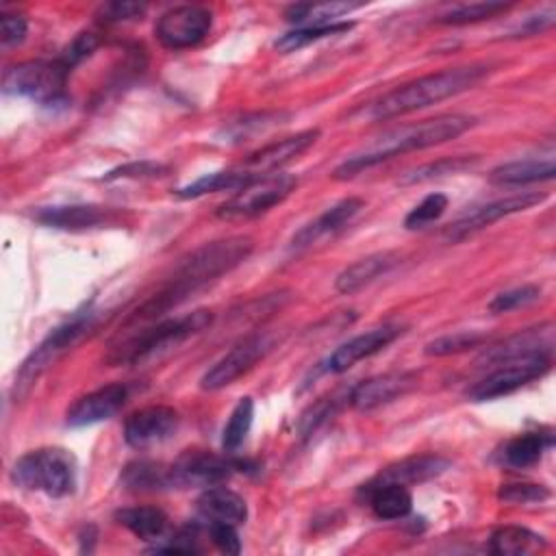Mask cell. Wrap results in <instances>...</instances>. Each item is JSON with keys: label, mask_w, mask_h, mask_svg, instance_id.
Wrapping results in <instances>:
<instances>
[{"label": "cell", "mask_w": 556, "mask_h": 556, "mask_svg": "<svg viewBox=\"0 0 556 556\" xmlns=\"http://www.w3.org/2000/svg\"><path fill=\"white\" fill-rule=\"evenodd\" d=\"M508 9H510V4H504V2H471V4H460V7L452 9V11H447L437 22L439 24H452V26L473 24V22L489 20V17H493L497 13H504Z\"/></svg>", "instance_id": "cell-36"}, {"label": "cell", "mask_w": 556, "mask_h": 556, "mask_svg": "<svg viewBox=\"0 0 556 556\" xmlns=\"http://www.w3.org/2000/svg\"><path fill=\"white\" fill-rule=\"evenodd\" d=\"M473 122L476 119L469 115L450 113V115H439L432 119H421L415 124L393 128V130L384 132L382 137H378V141L367 146L363 152L352 154L339 167H334L332 178L348 180V178H354L356 174H361L363 169H369V167H374L382 161H389L393 156L445 143L450 139L460 137L465 130H469L473 126Z\"/></svg>", "instance_id": "cell-2"}, {"label": "cell", "mask_w": 556, "mask_h": 556, "mask_svg": "<svg viewBox=\"0 0 556 556\" xmlns=\"http://www.w3.org/2000/svg\"><path fill=\"white\" fill-rule=\"evenodd\" d=\"M552 445V437L549 434H539V432H526L519 434L515 439H510L504 447V463L515 467V469H523V467H532L534 463H539V458L543 456L545 447Z\"/></svg>", "instance_id": "cell-32"}, {"label": "cell", "mask_w": 556, "mask_h": 556, "mask_svg": "<svg viewBox=\"0 0 556 556\" xmlns=\"http://www.w3.org/2000/svg\"><path fill=\"white\" fill-rule=\"evenodd\" d=\"M198 513L208 523L222 521L230 526H241L248 519V504L237 491L213 484L206 486V491L198 497Z\"/></svg>", "instance_id": "cell-22"}, {"label": "cell", "mask_w": 556, "mask_h": 556, "mask_svg": "<svg viewBox=\"0 0 556 556\" xmlns=\"http://www.w3.org/2000/svg\"><path fill=\"white\" fill-rule=\"evenodd\" d=\"M128 387L122 382H111L104 384L83 397H78L65 415V424L70 428H83V426H91L104 419H111L113 415H117L124 404L128 402Z\"/></svg>", "instance_id": "cell-15"}, {"label": "cell", "mask_w": 556, "mask_h": 556, "mask_svg": "<svg viewBox=\"0 0 556 556\" xmlns=\"http://www.w3.org/2000/svg\"><path fill=\"white\" fill-rule=\"evenodd\" d=\"M211 11L198 4H180L165 11L156 24L154 35L167 50H185L198 46L211 30Z\"/></svg>", "instance_id": "cell-12"}, {"label": "cell", "mask_w": 556, "mask_h": 556, "mask_svg": "<svg viewBox=\"0 0 556 556\" xmlns=\"http://www.w3.org/2000/svg\"><path fill=\"white\" fill-rule=\"evenodd\" d=\"M146 13V4L139 2H109L100 9L104 22H128L137 20Z\"/></svg>", "instance_id": "cell-46"}, {"label": "cell", "mask_w": 556, "mask_h": 556, "mask_svg": "<svg viewBox=\"0 0 556 556\" xmlns=\"http://www.w3.org/2000/svg\"><path fill=\"white\" fill-rule=\"evenodd\" d=\"M484 334L480 332H456V334H447V337H439L434 341H430L426 345V354L428 356H450V354H458L471 348H478L484 343Z\"/></svg>", "instance_id": "cell-39"}, {"label": "cell", "mask_w": 556, "mask_h": 556, "mask_svg": "<svg viewBox=\"0 0 556 556\" xmlns=\"http://www.w3.org/2000/svg\"><path fill=\"white\" fill-rule=\"evenodd\" d=\"M404 332V328L400 324H382L378 328H371L363 334L352 337L350 341L341 343L326 361V369L332 374H341L348 371L350 367H354L358 361L374 356L376 352L384 350L389 343H393L400 334Z\"/></svg>", "instance_id": "cell-17"}, {"label": "cell", "mask_w": 556, "mask_h": 556, "mask_svg": "<svg viewBox=\"0 0 556 556\" xmlns=\"http://www.w3.org/2000/svg\"><path fill=\"white\" fill-rule=\"evenodd\" d=\"M497 497L508 504H534V502H545L549 497V489L534 482H513V484H502V489L497 491Z\"/></svg>", "instance_id": "cell-41"}, {"label": "cell", "mask_w": 556, "mask_h": 556, "mask_svg": "<svg viewBox=\"0 0 556 556\" xmlns=\"http://www.w3.org/2000/svg\"><path fill=\"white\" fill-rule=\"evenodd\" d=\"M363 7L361 2H302V4H291L285 13V17L293 24L302 26H328L334 24L337 17Z\"/></svg>", "instance_id": "cell-30"}, {"label": "cell", "mask_w": 556, "mask_h": 556, "mask_svg": "<svg viewBox=\"0 0 556 556\" xmlns=\"http://www.w3.org/2000/svg\"><path fill=\"white\" fill-rule=\"evenodd\" d=\"M252 248H254L252 239L243 235L217 239L195 248L185 258H180L169 280L128 317V324L152 321L165 315L167 311L178 306L182 300H187L193 291L202 289L204 285L217 280L219 276L241 265L252 254Z\"/></svg>", "instance_id": "cell-1"}, {"label": "cell", "mask_w": 556, "mask_h": 556, "mask_svg": "<svg viewBox=\"0 0 556 556\" xmlns=\"http://www.w3.org/2000/svg\"><path fill=\"white\" fill-rule=\"evenodd\" d=\"M208 534H211V541L215 543V547L219 552H224V554H239L241 552V541H239V534H237L235 526L213 521V523H208Z\"/></svg>", "instance_id": "cell-45"}, {"label": "cell", "mask_w": 556, "mask_h": 556, "mask_svg": "<svg viewBox=\"0 0 556 556\" xmlns=\"http://www.w3.org/2000/svg\"><path fill=\"white\" fill-rule=\"evenodd\" d=\"M554 17H556V11H554V9H547L545 13L532 15V17H528L523 24H519V28L515 30V35H513V37H530V35H539V33H543V30L552 28Z\"/></svg>", "instance_id": "cell-47"}, {"label": "cell", "mask_w": 556, "mask_h": 556, "mask_svg": "<svg viewBox=\"0 0 556 556\" xmlns=\"http://www.w3.org/2000/svg\"><path fill=\"white\" fill-rule=\"evenodd\" d=\"M122 484L128 491H163L169 489L167 465L135 460L128 463L122 471Z\"/></svg>", "instance_id": "cell-33"}, {"label": "cell", "mask_w": 556, "mask_h": 556, "mask_svg": "<svg viewBox=\"0 0 556 556\" xmlns=\"http://www.w3.org/2000/svg\"><path fill=\"white\" fill-rule=\"evenodd\" d=\"M295 187H298V178L291 174L274 172V174L256 176L248 185H243L239 191H235L232 198H228L224 204H219L215 215L226 222L258 217L261 213L269 211L271 206H276L285 198H289V193Z\"/></svg>", "instance_id": "cell-7"}, {"label": "cell", "mask_w": 556, "mask_h": 556, "mask_svg": "<svg viewBox=\"0 0 556 556\" xmlns=\"http://www.w3.org/2000/svg\"><path fill=\"white\" fill-rule=\"evenodd\" d=\"M117 523L128 528L135 536L143 541H159L167 532V515L156 506H132L115 513Z\"/></svg>", "instance_id": "cell-27"}, {"label": "cell", "mask_w": 556, "mask_h": 556, "mask_svg": "<svg viewBox=\"0 0 556 556\" xmlns=\"http://www.w3.org/2000/svg\"><path fill=\"white\" fill-rule=\"evenodd\" d=\"M289 115L282 113V111H263V113H250V115H243L241 119H235L230 122L228 126L222 128L219 137H224V141L228 143H241L258 132H265L274 126H280L285 124Z\"/></svg>", "instance_id": "cell-31"}, {"label": "cell", "mask_w": 556, "mask_h": 556, "mask_svg": "<svg viewBox=\"0 0 556 556\" xmlns=\"http://www.w3.org/2000/svg\"><path fill=\"white\" fill-rule=\"evenodd\" d=\"M165 172H167V167L161 165V163L135 161V163H126V165H119V167L111 169L109 174L102 176V180H117V178H154V176H163Z\"/></svg>", "instance_id": "cell-43"}, {"label": "cell", "mask_w": 556, "mask_h": 556, "mask_svg": "<svg viewBox=\"0 0 556 556\" xmlns=\"http://www.w3.org/2000/svg\"><path fill=\"white\" fill-rule=\"evenodd\" d=\"M252 419H254V402L252 397H241L237 406L230 410V417L222 432V447L226 454H232L243 445L252 428Z\"/></svg>", "instance_id": "cell-35"}, {"label": "cell", "mask_w": 556, "mask_h": 556, "mask_svg": "<svg viewBox=\"0 0 556 556\" xmlns=\"http://www.w3.org/2000/svg\"><path fill=\"white\" fill-rule=\"evenodd\" d=\"M211 321H213V313L206 308L193 311L185 317L159 321L156 326L139 330L137 334L128 337L124 343L113 348L106 361L119 365V363H141V361L154 358L163 352L174 350L189 337L202 332L206 326H211Z\"/></svg>", "instance_id": "cell-5"}, {"label": "cell", "mask_w": 556, "mask_h": 556, "mask_svg": "<svg viewBox=\"0 0 556 556\" xmlns=\"http://www.w3.org/2000/svg\"><path fill=\"white\" fill-rule=\"evenodd\" d=\"M354 24L352 22H334V24H328V26H300L295 30H289L285 35H280L276 39V50L278 52H295L308 43H315L319 39H326V37H334V35H341V33H348Z\"/></svg>", "instance_id": "cell-34"}, {"label": "cell", "mask_w": 556, "mask_h": 556, "mask_svg": "<svg viewBox=\"0 0 556 556\" xmlns=\"http://www.w3.org/2000/svg\"><path fill=\"white\" fill-rule=\"evenodd\" d=\"M276 341V334L269 330L248 334L204 371V376L200 378V387L206 391H217L232 384L237 378L248 374L258 361H263L274 350Z\"/></svg>", "instance_id": "cell-9"}, {"label": "cell", "mask_w": 556, "mask_h": 556, "mask_svg": "<svg viewBox=\"0 0 556 556\" xmlns=\"http://www.w3.org/2000/svg\"><path fill=\"white\" fill-rule=\"evenodd\" d=\"M93 324L91 311H78L72 319L59 324L48 332V337L24 358L15 374L13 382V397L22 400L33 384L39 380V376L63 354L67 352Z\"/></svg>", "instance_id": "cell-6"}, {"label": "cell", "mask_w": 556, "mask_h": 556, "mask_svg": "<svg viewBox=\"0 0 556 556\" xmlns=\"http://www.w3.org/2000/svg\"><path fill=\"white\" fill-rule=\"evenodd\" d=\"M554 348V326L552 324H543L539 328H528V330H519L510 337H506L504 341L489 345L478 363L484 365H502L508 361H519L526 356H534V354H549Z\"/></svg>", "instance_id": "cell-16"}, {"label": "cell", "mask_w": 556, "mask_h": 556, "mask_svg": "<svg viewBox=\"0 0 556 556\" xmlns=\"http://www.w3.org/2000/svg\"><path fill=\"white\" fill-rule=\"evenodd\" d=\"M96 48H98V37H96L93 33H89V30L78 33V35L67 43V48L63 50V54L59 56V61H61L65 67L72 70L74 65H78L80 61H85Z\"/></svg>", "instance_id": "cell-42"}, {"label": "cell", "mask_w": 556, "mask_h": 556, "mask_svg": "<svg viewBox=\"0 0 556 556\" xmlns=\"http://www.w3.org/2000/svg\"><path fill=\"white\" fill-rule=\"evenodd\" d=\"M539 298H541V289H539L536 285H521V287H515V289H508V291L497 293V295L489 302V311H491L493 315H497V313H508V311L528 306V304L536 302Z\"/></svg>", "instance_id": "cell-40"}, {"label": "cell", "mask_w": 556, "mask_h": 556, "mask_svg": "<svg viewBox=\"0 0 556 556\" xmlns=\"http://www.w3.org/2000/svg\"><path fill=\"white\" fill-rule=\"evenodd\" d=\"M28 24L17 13H2L0 15V43L2 48H13L24 41Z\"/></svg>", "instance_id": "cell-44"}, {"label": "cell", "mask_w": 556, "mask_h": 556, "mask_svg": "<svg viewBox=\"0 0 556 556\" xmlns=\"http://www.w3.org/2000/svg\"><path fill=\"white\" fill-rule=\"evenodd\" d=\"M76 456L65 447H37L20 456L11 469L17 486L50 497H67L76 491Z\"/></svg>", "instance_id": "cell-4"}, {"label": "cell", "mask_w": 556, "mask_h": 556, "mask_svg": "<svg viewBox=\"0 0 556 556\" xmlns=\"http://www.w3.org/2000/svg\"><path fill=\"white\" fill-rule=\"evenodd\" d=\"M450 467V460L439 456V454H419V456H408L402 458L389 467H384L374 482L369 484H387V482H395V484H419V482H428L437 476H441L445 469Z\"/></svg>", "instance_id": "cell-21"}, {"label": "cell", "mask_w": 556, "mask_h": 556, "mask_svg": "<svg viewBox=\"0 0 556 556\" xmlns=\"http://www.w3.org/2000/svg\"><path fill=\"white\" fill-rule=\"evenodd\" d=\"M476 159H469V156H452V159H439L434 163H426L417 169H413L410 174H406L402 178L404 185H413V182H424V180H430V178H439V176H445V174H456L465 167H469Z\"/></svg>", "instance_id": "cell-38"}, {"label": "cell", "mask_w": 556, "mask_h": 556, "mask_svg": "<svg viewBox=\"0 0 556 556\" xmlns=\"http://www.w3.org/2000/svg\"><path fill=\"white\" fill-rule=\"evenodd\" d=\"M365 206L363 198H343L337 204L328 206L321 215H317L313 222L304 224L291 239V248L293 250H302L308 248L313 243H317L324 237L334 235L337 230H341L361 208Z\"/></svg>", "instance_id": "cell-20"}, {"label": "cell", "mask_w": 556, "mask_h": 556, "mask_svg": "<svg viewBox=\"0 0 556 556\" xmlns=\"http://www.w3.org/2000/svg\"><path fill=\"white\" fill-rule=\"evenodd\" d=\"M545 200V193L539 191H523V193H515V195H506L500 200H493L489 204L476 206L473 211L465 213L463 217H458L454 224L447 226L445 230V239L447 241H460L491 224H495L497 219L519 213V211H528L536 204H541Z\"/></svg>", "instance_id": "cell-13"}, {"label": "cell", "mask_w": 556, "mask_h": 556, "mask_svg": "<svg viewBox=\"0 0 556 556\" xmlns=\"http://www.w3.org/2000/svg\"><path fill=\"white\" fill-rule=\"evenodd\" d=\"M543 547L545 539L523 526H502L491 534V552L497 556H526Z\"/></svg>", "instance_id": "cell-28"}, {"label": "cell", "mask_w": 556, "mask_h": 556, "mask_svg": "<svg viewBox=\"0 0 556 556\" xmlns=\"http://www.w3.org/2000/svg\"><path fill=\"white\" fill-rule=\"evenodd\" d=\"M39 224L61 230H83L93 228L106 222L109 211L96 204H63V206H43L33 215Z\"/></svg>", "instance_id": "cell-23"}, {"label": "cell", "mask_w": 556, "mask_h": 556, "mask_svg": "<svg viewBox=\"0 0 556 556\" xmlns=\"http://www.w3.org/2000/svg\"><path fill=\"white\" fill-rule=\"evenodd\" d=\"M319 137L317 128H308L302 132H295L291 137H285L280 141L267 143L261 150L252 152L241 165L239 169L256 174V176H265V174H274L276 169H280L282 165L291 163L293 159H298L302 152H306Z\"/></svg>", "instance_id": "cell-18"}, {"label": "cell", "mask_w": 556, "mask_h": 556, "mask_svg": "<svg viewBox=\"0 0 556 556\" xmlns=\"http://www.w3.org/2000/svg\"><path fill=\"white\" fill-rule=\"evenodd\" d=\"M70 76L59 59L54 61H24L9 67L2 76V87L7 93L24 96L41 104H52L63 98V89Z\"/></svg>", "instance_id": "cell-8"}, {"label": "cell", "mask_w": 556, "mask_h": 556, "mask_svg": "<svg viewBox=\"0 0 556 556\" xmlns=\"http://www.w3.org/2000/svg\"><path fill=\"white\" fill-rule=\"evenodd\" d=\"M245 460H228L211 452H185L172 465H167L169 489L213 486L230 478L235 469H243Z\"/></svg>", "instance_id": "cell-11"}, {"label": "cell", "mask_w": 556, "mask_h": 556, "mask_svg": "<svg viewBox=\"0 0 556 556\" xmlns=\"http://www.w3.org/2000/svg\"><path fill=\"white\" fill-rule=\"evenodd\" d=\"M447 208V195L443 193H430L426 195L415 208L408 211V215L404 217V226L408 230H417V228H424L432 222H437Z\"/></svg>", "instance_id": "cell-37"}, {"label": "cell", "mask_w": 556, "mask_h": 556, "mask_svg": "<svg viewBox=\"0 0 556 556\" xmlns=\"http://www.w3.org/2000/svg\"><path fill=\"white\" fill-rule=\"evenodd\" d=\"M369 506L380 519H402L413 508V495L404 484H367Z\"/></svg>", "instance_id": "cell-26"}, {"label": "cell", "mask_w": 556, "mask_h": 556, "mask_svg": "<svg viewBox=\"0 0 556 556\" xmlns=\"http://www.w3.org/2000/svg\"><path fill=\"white\" fill-rule=\"evenodd\" d=\"M556 174V163L554 156L547 159H521V161H510L502 163L495 169H491L489 180L493 185H528V182H541V180H552Z\"/></svg>", "instance_id": "cell-25"}, {"label": "cell", "mask_w": 556, "mask_h": 556, "mask_svg": "<svg viewBox=\"0 0 556 556\" xmlns=\"http://www.w3.org/2000/svg\"><path fill=\"white\" fill-rule=\"evenodd\" d=\"M397 261L400 258L395 252H376L365 258H358L334 278V289L343 295H352L363 287L371 285L378 276L387 274L391 267H395Z\"/></svg>", "instance_id": "cell-24"}, {"label": "cell", "mask_w": 556, "mask_h": 556, "mask_svg": "<svg viewBox=\"0 0 556 556\" xmlns=\"http://www.w3.org/2000/svg\"><path fill=\"white\" fill-rule=\"evenodd\" d=\"M486 65H463L415 78L371 102L367 109V117L380 122L426 109L430 104H437L441 100H447L471 89L486 76Z\"/></svg>", "instance_id": "cell-3"}, {"label": "cell", "mask_w": 556, "mask_h": 556, "mask_svg": "<svg viewBox=\"0 0 556 556\" xmlns=\"http://www.w3.org/2000/svg\"><path fill=\"white\" fill-rule=\"evenodd\" d=\"M549 367H552L549 354H534V356H526L519 361L502 363L495 371H491L480 382H476L467 391V397L471 402H486V400L508 395V393L521 389L523 384L547 374Z\"/></svg>", "instance_id": "cell-10"}, {"label": "cell", "mask_w": 556, "mask_h": 556, "mask_svg": "<svg viewBox=\"0 0 556 556\" xmlns=\"http://www.w3.org/2000/svg\"><path fill=\"white\" fill-rule=\"evenodd\" d=\"M180 417L172 406H146L135 410L126 421H124V441L130 447L143 450L156 443L167 441L176 430H178Z\"/></svg>", "instance_id": "cell-14"}, {"label": "cell", "mask_w": 556, "mask_h": 556, "mask_svg": "<svg viewBox=\"0 0 556 556\" xmlns=\"http://www.w3.org/2000/svg\"><path fill=\"white\" fill-rule=\"evenodd\" d=\"M417 384V376L410 371H393L367 378L358 382L348 400L356 410H374L382 404H389L402 395H406Z\"/></svg>", "instance_id": "cell-19"}, {"label": "cell", "mask_w": 556, "mask_h": 556, "mask_svg": "<svg viewBox=\"0 0 556 556\" xmlns=\"http://www.w3.org/2000/svg\"><path fill=\"white\" fill-rule=\"evenodd\" d=\"M252 178H256V174L243 172L239 167L237 169H224V172H211V174H204L198 180L189 182L187 187H180L176 191V195L182 198V200H191V198H200V195L215 193V191H239Z\"/></svg>", "instance_id": "cell-29"}]
</instances>
